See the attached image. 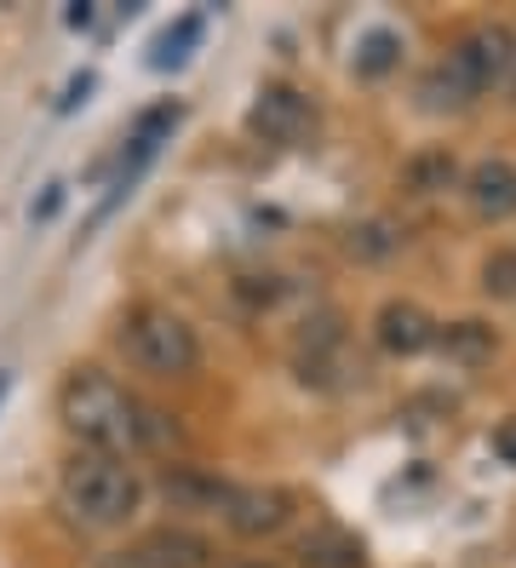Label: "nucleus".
I'll use <instances>...</instances> for the list:
<instances>
[{
  "label": "nucleus",
  "instance_id": "5701e85b",
  "mask_svg": "<svg viewBox=\"0 0 516 568\" xmlns=\"http://www.w3.org/2000/svg\"><path fill=\"white\" fill-rule=\"evenodd\" d=\"M7 390H12V374H7V367H0V403H7Z\"/></svg>",
  "mask_w": 516,
  "mask_h": 568
},
{
  "label": "nucleus",
  "instance_id": "2eb2a0df",
  "mask_svg": "<svg viewBox=\"0 0 516 568\" xmlns=\"http://www.w3.org/2000/svg\"><path fill=\"white\" fill-rule=\"evenodd\" d=\"M413 98H419V110H431V115H459V110L476 104V98L465 92V81L447 70V58L431 63V70L419 75V92H413Z\"/></svg>",
  "mask_w": 516,
  "mask_h": 568
},
{
  "label": "nucleus",
  "instance_id": "ddd939ff",
  "mask_svg": "<svg viewBox=\"0 0 516 568\" xmlns=\"http://www.w3.org/2000/svg\"><path fill=\"white\" fill-rule=\"evenodd\" d=\"M132 557L144 568H206L213 562V546L190 528H150L144 540L132 546Z\"/></svg>",
  "mask_w": 516,
  "mask_h": 568
},
{
  "label": "nucleus",
  "instance_id": "7ed1b4c3",
  "mask_svg": "<svg viewBox=\"0 0 516 568\" xmlns=\"http://www.w3.org/2000/svg\"><path fill=\"white\" fill-rule=\"evenodd\" d=\"M115 339H121L127 362L138 367V374H150V379H190L195 362H201L195 327H190L179 311H166V305H138V311H127V322H121Z\"/></svg>",
  "mask_w": 516,
  "mask_h": 568
},
{
  "label": "nucleus",
  "instance_id": "aec40b11",
  "mask_svg": "<svg viewBox=\"0 0 516 568\" xmlns=\"http://www.w3.org/2000/svg\"><path fill=\"white\" fill-rule=\"evenodd\" d=\"M482 293L488 298H516V253L510 247L488 253V264H482Z\"/></svg>",
  "mask_w": 516,
  "mask_h": 568
},
{
  "label": "nucleus",
  "instance_id": "20e7f679",
  "mask_svg": "<svg viewBox=\"0 0 516 568\" xmlns=\"http://www.w3.org/2000/svg\"><path fill=\"white\" fill-rule=\"evenodd\" d=\"M510 58H516V36H510V29H505V23H476V29H465V36L454 41V52H447V70L465 81L471 98H482V92L505 87Z\"/></svg>",
  "mask_w": 516,
  "mask_h": 568
},
{
  "label": "nucleus",
  "instance_id": "6e6552de",
  "mask_svg": "<svg viewBox=\"0 0 516 568\" xmlns=\"http://www.w3.org/2000/svg\"><path fill=\"white\" fill-rule=\"evenodd\" d=\"M351 374H362V367L351 362V345H344L338 316L322 311L316 322H304V333H299V379L304 385H338Z\"/></svg>",
  "mask_w": 516,
  "mask_h": 568
},
{
  "label": "nucleus",
  "instance_id": "39448f33",
  "mask_svg": "<svg viewBox=\"0 0 516 568\" xmlns=\"http://www.w3.org/2000/svg\"><path fill=\"white\" fill-rule=\"evenodd\" d=\"M179 121H184V104H155V110H144V115L132 121L127 150H121V166H115V184H110V202L98 207V219H92V224H103V219L115 213L121 195H132V184L144 179V166L161 155V144L172 139V126H179Z\"/></svg>",
  "mask_w": 516,
  "mask_h": 568
},
{
  "label": "nucleus",
  "instance_id": "b1692460",
  "mask_svg": "<svg viewBox=\"0 0 516 568\" xmlns=\"http://www.w3.org/2000/svg\"><path fill=\"white\" fill-rule=\"evenodd\" d=\"M230 568H270L264 557H247V562H230Z\"/></svg>",
  "mask_w": 516,
  "mask_h": 568
},
{
  "label": "nucleus",
  "instance_id": "423d86ee",
  "mask_svg": "<svg viewBox=\"0 0 516 568\" xmlns=\"http://www.w3.org/2000/svg\"><path fill=\"white\" fill-rule=\"evenodd\" d=\"M247 126L259 132L264 144H304L310 132H316V104L299 92V87H287V81H270V87H259V98H253V110H247Z\"/></svg>",
  "mask_w": 516,
  "mask_h": 568
},
{
  "label": "nucleus",
  "instance_id": "412c9836",
  "mask_svg": "<svg viewBox=\"0 0 516 568\" xmlns=\"http://www.w3.org/2000/svg\"><path fill=\"white\" fill-rule=\"evenodd\" d=\"M494 454H499L505 465H516V419H505V425L494 430Z\"/></svg>",
  "mask_w": 516,
  "mask_h": 568
},
{
  "label": "nucleus",
  "instance_id": "4468645a",
  "mask_svg": "<svg viewBox=\"0 0 516 568\" xmlns=\"http://www.w3.org/2000/svg\"><path fill=\"white\" fill-rule=\"evenodd\" d=\"M402 184L419 195V202H431V195H447V190L459 184V161H454V150H419V155H407Z\"/></svg>",
  "mask_w": 516,
  "mask_h": 568
},
{
  "label": "nucleus",
  "instance_id": "4be33fe9",
  "mask_svg": "<svg viewBox=\"0 0 516 568\" xmlns=\"http://www.w3.org/2000/svg\"><path fill=\"white\" fill-rule=\"evenodd\" d=\"M505 92H510V104H516V58H510V75H505Z\"/></svg>",
  "mask_w": 516,
  "mask_h": 568
},
{
  "label": "nucleus",
  "instance_id": "f257e3e1",
  "mask_svg": "<svg viewBox=\"0 0 516 568\" xmlns=\"http://www.w3.org/2000/svg\"><path fill=\"white\" fill-rule=\"evenodd\" d=\"M58 419L69 425V437L92 454H110V459H132L144 448H166L179 437L161 408L138 403L127 385H115L103 367H75L58 390Z\"/></svg>",
  "mask_w": 516,
  "mask_h": 568
},
{
  "label": "nucleus",
  "instance_id": "f03ea898",
  "mask_svg": "<svg viewBox=\"0 0 516 568\" xmlns=\"http://www.w3.org/2000/svg\"><path fill=\"white\" fill-rule=\"evenodd\" d=\"M58 499H63V511L75 517L81 528H127L132 511L144 506V483H138V471L127 459L81 448V454L63 459Z\"/></svg>",
  "mask_w": 516,
  "mask_h": 568
},
{
  "label": "nucleus",
  "instance_id": "9b49d317",
  "mask_svg": "<svg viewBox=\"0 0 516 568\" xmlns=\"http://www.w3.org/2000/svg\"><path fill=\"white\" fill-rule=\"evenodd\" d=\"M161 499L172 511H190V517H206V511L224 517L230 483H219L213 471H195V465H172V471L161 477Z\"/></svg>",
  "mask_w": 516,
  "mask_h": 568
},
{
  "label": "nucleus",
  "instance_id": "1a4fd4ad",
  "mask_svg": "<svg viewBox=\"0 0 516 568\" xmlns=\"http://www.w3.org/2000/svg\"><path fill=\"white\" fill-rule=\"evenodd\" d=\"M373 333H378V345H385L391 356H419V351L436 345V322L413 305V298H391V305H378Z\"/></svg>",
  "mask_w": 516,
  "mask_h": 568
},
{
  "label": "nucleus",
  "instance_id": "0eeeda50",
  "mask_svg": "<svg viewBox=\"0 0 516 568\" xmlns=\"http://www.w3.org/2000/svg\"><path fill=\"white\" fill-rule=\"evenodd\" d=\"M293 523V494L275 483H241L224 499V528L241 540H264V534H282Z\"/></svg>",
  "mask_w": 516,
  "mask_h": 568
},
{
  "label": "nucleus",
  "instance_id": "6ab92c4d",
  "mask_svg": "<svg viewBox=\"0 0 516 568\" xmlns=\"http://www.w3.org/2000/svg\"><path fill=\"white\" fill-rule=\"evenodd\" d=\"M396 247H402V236H396V224H385V219H367V224L351 230V253L356 258H391Z\"/></svg>",
  "mask_w": 516,
  "mask_h": 568
},
{
  "label": "nucleus",
  "instance_id": "a211bd4d",
  "mask_svg": "<svg viewBox=\"0 0 516 568\" xmlns=\"http://www.w3.org/2000/svg\"><path fill=\"white\" fill-rule=\"evenodd\" d=\"M442 345H447V356H459V362H488V356H494V327H482V322H454Z\"/></svg>",
  "mask_w": 516,
  "mask_h": 568
},
{
  "label": "nucleus",
  "instance_id": "f8f14e48",
  "mask_svg": "<svg viewBox=\"0 0 516 568\" xmlns=\"http://www.w3.org/2000/svg\"><path fill=\"white\" fill-rule=\"evenodd\" d=\"M299 568H367V551L351 528H338V523H316L310 534H299V546H293Z\"/></svg>",
  "mask_w": 516,
  "mask_h": 568
},
{
  "label": "nucleus",
  "instance_id": "f3484780",
  "mask_svg": "<svg viewBox=\"0 0 516 568\" xmlns=\"http://www.w3.org/2000/svg\"><path fill=\"white\" fill-rule=\"evenodd\" d=\"M402 63V36L396 29H367V36L356 41V75L378 81V75H391Z\"/></svg>",
  "mask_w": 516,
  "mask_h": 568
},
{
  "label": "nucleus",
  "instance_id": "dca6fc26",
  "mask_svg": "<svg viewBox=\"0 0 516 568\" xmlns=\"http://www.w3.org/2000/svg\"><path fill=\"white\" fill-rule=\"evenodd\" d=\"M201 36H206V18L201 12H184L172 29H161V36H155L150 70H179V63H190V52L201 47Z\"/></svg>",
  "mask_w": 516,
  "mask_h": 568
},
{
  "label": "nucleus",
  "instance_id": "9d476101",
  "mask_svg": "<svg viewBox=\"0 0 516 568\" xmlns=\"http://www.w3.org/2000/svg\"><path fill=\"white\" fill-rule=\"evenodd\" d=\"M465 195H471L476 219H510L516 213V166L505 155L476 161L465 173Z\"/></svg>",
  "mask_w": 516,
  "mask_h": 568
}]
</instances>
